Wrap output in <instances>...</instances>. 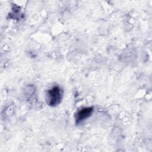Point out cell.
Wrapping results in <instances>:
<instances>
[{
    "label": "cell",
    "mask_w": 152,
    "mask_h": 152,
    "mask_svg": "<svg viewBox=\"0 0 152 152\" xmlns=\"http://www.w3.org/2000/svg\"><path fill=\"white\" fill-rule=\"evenodd\" d=\"M62 89L59 86H54L46 91L45 100L48 106L56 107L62 102Z\"/></svg>",
    "instance_id": "cell-1"
},
{
    "label": "cell",
    "mask_w": 152,
    "mask_h": 152,
    "mask_svg": "<svg viewBox=\"0 0 152 152\" xmlns=\"http://www.w3.org/2000/svg\"><path fill=\"white\" fill-rule=\"evenodd\" d=\"M94 110L93 107H83L79 110L75 115V119L76 124H79L86 119L88 118L93 113Z\"/></svg>",
    "instance_id": "cell-2"
}]
</instances>
